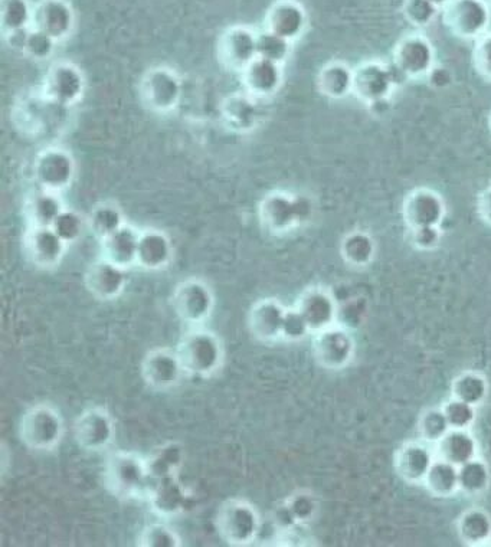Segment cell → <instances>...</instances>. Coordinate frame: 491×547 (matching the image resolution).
<instances>
[{
  "mask_svg": "<svg viewBox=\"0 0 491 547\" xmlns=\"http://www.w3.org/2000/svg\"><path fill=\"white\" fill-rule=\"evenodd\" d=\"M176 352L188 375L208 379L224 365L225 347L221 337L204 326L189 327L180 337Z\"/></svg>",
  "mask_w": 491,
  "mask_h": 547,
  "instance_id": "cell-1",
  "label": "cell"
},
{
  "mask_svg": "<svg viewBox=\"0 0 491 547\" xmlns=\"http://www.w3.org/2000/svg\"><path fill=\"white\" fill-rule=\"evenodd\" d=\"M104 481L121 500L146 499L152 486L146 458L130 451H116L107 458Z\"/></svg>",
  "mask_w": 491,
  "mask_h": 547,
  "instance_id": "cell-2",
  "label": "cell"
},
{
  "mask_svg": "<svg viewBox=\"0 0 491 547\" xmlns=\"http://www.w3.org/2000/svg\"><path fill=\"white\" fill-rule=\"evenodd\" d=\"M18 434L26 448L47 452L61 444L65 434L64 418L51 404H36L19 419Z\"/></svg>",
  "mask_w": 491,
  "mask_h": 547,
  "instance_id": "cell-3",
  "label": "cell"
},
{
  "mask_svg": "<svg viewBox=\"0 0 491 547\" xmlns=\"http://www.w3.org/2000/svg\"><path fill=\"white\" fill-rule=\"evenodd\" d=\"M216 530L229 546H250L261 533L260 513L254 504L242 499L225 501L219 507L215 519Z\"/></svg>",
  "mask_w": 491,
  "mask_h": 547,
  "instance_id": "cell-4",
  "label": "cell"
},
{
  "mask_svg": "<svg viewBox=\"0 0 491 547\" xmlns=\"http://www.w3.org/2000/svg\"><path fill=\"white\" fill-rule=\"evenodd\" d=\"M313 206L304 196L274 192L260 203L261 225L268 234L286 235L312 216Z\"/></svg>",
  "mask_w": 491,
  "mask_h": 547,
  "instance_id": "cell-5",
  "label": "cell"
},
{
  "mask_svg": "<svg viewBox=\"0 0 491 547\" xmlns=\"http://www.w3.org/2000/svg\"><path fill=\"white\" fill-rule=\"evenodd\" d=\"M407 83L404 75L394 65L366 61L353 70V96L366 106L391 97L396 85Z\"/></svg>",
  "mask_w": 491,
  "mask_h": 547,
  "instance_id": "cell-6",
  "label": "cell"
},
{
  "mask_svg": "<svg viewBox=\"0 0 491 547\" xmlns=\"http://www.w3.org/2000/svg\"><path fill=\"white\" fill-rule=\"evenodd\" d=\"M172 307L180 322L186 326H204L214 313V291L205 281L189 278L173 291Z\"/></svg>",
  "mask_w": 491,
  "mask_h": 547,
  "instance_id": "cell-7",
  "label": "cell"
},
{
  "mask_svg": "<svg viewBox=\"0 0 491 547\" xmlns=\"http://www.w3.org/2000/svg\"><path fill=\"white\" fill-rule=\"evenodd\" d=\"M443 21L458 38H480L491 22L489 3L487 0H451L443 9Z\"/></svg>",
  "mask_w": 491,
  "mask_h": 547,
  "instance_id": "cell-8",
  "label": "cell"
},
{
  "mask_svg": "<svg viewBox=\"0 0 491 547\" xmlns=\"http://www.w3.org/2000/svg\"><path fill=\"white\" fill-rule=\"evenodd\" d=\"M116 438V425L110 412L103 406H91L78 415L74 422V440L81 450H107Z\"/></svg>",
  "mask_w": 491,
  "mask_h": 547,
  "instance_id": "cell-9",
  "label": "cell"
},
{
  "mask_svg": "<svg viewBox=\"0 0 491 547\" xmlns=\"http://www.w3.org/2000/svg\"><path fill=\"white\" fill-rule=\"evenodd\" d=\"M434 47L427 36L411 34L404 36L396 44L392 65L404 75L405 80H418L428 77L432 68L435 67Z\"/></svg>",
  "mask_w": 491,
  "mask_h": 547,
  "instance_id": "cell-10",
  "label": "cell"
},
{
  "mask_svg": "<svg viewBox=\"0 0 491 547\" xmlns=\"http://www.w3.org/2000/svg\"><path fill=\"white\" fill-rule=\"evenodd\" d=\"M185 368L176 349L156 347L146 353L142 362L143 381L155 391L166 392L175 389L185 378Z\"/></svg>",
  "mask_w": 491,
  "mask_h": 547,
  "instance_id": "cell-11",
  "label": "cell"
},
{
  "mask_svg": "<svg viewBox=\"0 0 491 547\" xmlns=\"http://www.w3.org/2000/svg\"><path fill=\"white\" fill-rule=\"evenodd\" d=\"M313 355L324 369H345L355 355V340L348 330L335 324L313 334Z\"/></svg>",
  "mask_w": 491,
  "mask_h": 547,
  "instance_id": "cell-12",
  "label": "cell"
},
{
  "mask_svg": "<svg viewBox=\"0 0 491 547\" xmlns=\"http://www.w3.org/2000/svg\"><path fill=\"white\" fill-rule=\"evenodd\" d=\"M75 176V162L70 153L58 147L45 149L36 157L34 178L44 191L60 193L70 188Z\"/></svg>",
  "mask_w": 491,
  "mask_h": 547,
  "instance_id": "cell-13",
  "label": "cell"
},
{
  "mask_svg": "<svg viewBox=\"0 0 491 547\" xmlns=\"http://www.w3.org/2000/svg\"><path fill=\"white\" fill-rule=\"evenodd\" d=\"M144 103L157 113H170L182 98V81L175 71L166 67L152 68L142 81Z\"/></svg>",
  "mask_w": 491,
  "mask_h": 547,
  "instance_id": "cell-14",
  "label": "cell"
},
{
  "mask_svg": "<svg viewBox=\"0 0 491 547\" xmlns=\"http://www.w3.org/2000/svg\"><path fill=\"white\" fill-rule=\"evenodd\" d=\"M85 78L77 65L57 62L49 68L45 77L44 94L52 103L75 106L84 96Z\"/></svg>",
  "mask_w": 491,
  "mask_h": 547,
  "instance_id": "cell-15",
  "label": "cell"
},
{
  "mask_svg": "<svg viewBox=\"0 0 491 547\" xmlns=\"http://www.w3.org/2000/svg\"><path fill=\"white\" fill-rule=\"evenodd\" d=\"M68 245L52 226H29L24 238L26 257L42 270H51L61 264Z\"/></svg>",
  "mask_w": 491,
  "mask_h": 547,
  "instance_id": "cell-16",
  "label": "cell"
},
{
  "mask_svg": "<svg viewBox=\"0 0 491 547\" xmlns=\"http://www.w3.org/2000/svg\"><path fill=\"white\" fill-rule=\"evenodd\" d=\"M402 215L411 231L427 226H440L445 218L443 196L431 189H415L405 198Z\"/></svg>",
  "mask_w": 491,
  "mask_h": 547,
  "instance_id": "cell-17",
  "label": "cell"
},
{
  "mask_svg": "<svg viewBox=\"0 0 491 547\" xmlns=\"http://www.w3.org/2000/svg\"><path fill=\"white\" fill-rule=\"evenodd\" d=\"M257 32L244 25L228 28L219 39V58L229 70L244 71L257 55Z\"/></svg>",
  "mask_w": 491,
  "mask_h": 547,
  "instance_id": "cell-18",
  "label": "cell"
},
{
  "mask_svg": "<svg viewBox=\"0 0 491 547\" xmlns=\"http://www.w3.org/2000/svg\"><path fill=\"white\" fill-rule=\"evenodd\" d=\"M287 310V307L276 298L255 301L248 313V329L252 336L263 343L283 340Z\"/></svg>",
  "mask_w": 491,
  "mask_h": 547,
  "instance_id": "cell-19",
  "label": "cell"
},
{
  "mask_svg": "<svg viewBox=\"0 0 491 547\" xmlns=\"http://www.w3.org/2000/svg\"><path fill=\"white\" fill-rule=\"evenodd\" d=\"M146 500L157 516L173 519L191 507V494L180 483L179 476H170L152 480Z\"/></svg>",
  "mask_w": 491,
  "mask_h": 547,
  "instance_id": "cell-20",
  "label": "cell"
},
{
  "mask_svg": "<svg viewBox=\"0 0 491 547\" xmlns=\"http://www.w3.org/2000/svg\"><path fill=\"white\" fill-rule=\"evenodd\" d=\"M294 307L300 311L312 334L335 326L339 316L335 297L322 287L307 288Z\"/></svg>",
  "mask_w": 491,
  "mask_h": 547,
  "instance_id": "cell-21",
  "label": "cell"
},
{
  "mask_svg": "<svg viewBox=\"0 0 491 547\" xmlns=\"http://www.w3.org/2000/svg\"><path fill=\"white\" fill-rule=\"evenodd\" d=\"M129 283L127 270L101 257L85 273V287L100 301H113L123 294Z\"/></svg>",
  "mask_w": 491,
  "mask_h": 547,
  "instance_id": "cell-22",
  "label": "cell"
},
{
  "mask_svg": "<svg viewBox=\"0 0 491 547\" xmlns=\"http://www.w3.org/2000/svg\"><path fill=\"white\" fill-rule=\"evenodd\" d=\"M32 26L57 42L65 41L74 31V9L68 0H39L34 8Z\"/></svg>",
  "mask_w": 491,
  "mask_h": 547,
  "instance_id": "cell-23",
  "label": "cell"
},
{
  "mask_svg": "<svg viewBox=\"0 0 491 547\" xmlns=\"http://www.w3.org/2000/svg\"><path fill=\"white\" fill-rule=\"evenodd\" d=\"M435 451L430 442L411 441L402 445L395 455V470L408 484H424L428 471L434 464Z\"/></svg>",
  "mask_w": 491,
  "mask_h": 547,
  "instance_id": "cell-24",
  "label": "cell"
},
{
  "mask_svg": "<svg viewBox=\"0 0 491 547\" xmlns=\"http://www.w3.org/2000/svg\"><path fill=\"white\" fill-rule=\"evenodd\" d=\"M306 9L297 0H277L265 16V29L294 42L307 28Z\"/></svg>",
  "mask_w": 491,
  "mask_h": 547,
  "instance_id": "cell-25",
  "label": "cell"
},
{
  "mask_svg": "<svg viewBox=\"0 0 491 547\" xmlns=\"http://www.w3.org/2000/svg\"><path fill=\"white\" fill-rule=\"evenodd\" d=\"M172 260L173 245L165 232L153 228L140 231L137 267L146 271H160L168 268Z\"/></svg>",
  "mask_w": 491,
  "mask_h": 547,
  "instance_id": "cell-26",
  "label": "cell"
},
{
  "mask_svg": "<svg viewBox=\"0 0 491 547\" xmlns=\"http://www.w3.org/2000/svg\"><path fill=\"white\" fill-rule=\"evenodd\" d=\"M245 91L257 98L274 96L283 83V70L276 62L257 57L241 72Z\"/></svg>",
  "mask_w": 491,
  "mask_h": 547,
  "instance_id": "cell-27",
  "label": "cell"
},
{
  "mask_svg": "<svg viewBox=\"0 0 491 547\" xmlns=\"http://www.w3.org/2000/svg\"><path fill=\"white\" fill-rule=\"evenodd\" d=\"M140 231L126 224L110 237L101 239V257L119 265L124 270L136 265Z\"/></svg>",
  "mask_w": 491,
  "mask_h": 547,
  "instance_id": "cell-28",
  "label": "cell"
},
{
  "mask_svg": "<svg viewBox=\"0 0 491 547\" xmlns=\"http://www.w3.org/2000/svg\"><path fill=\"white\" fill-rule=\"evenodd\" d=\"M258 100L260 98L251 96L247 91L231 94L222 104V117L229 129L240 133L255 129L263 116Z\"/></svg>",
  "mask_w": 491,
  "mask_h": 547,
  "instance_id": "cell-29",
  "label": "cell"
},
{
  "mask_svg": "<svg viewBox=\"0 0 491 547\" xmlns=\"http://www.w3.org/2000/svg\"><path fill=\"white\" fill-rule=\"evenodd\" d=\"M479 445L468 429L451 428L447 434L435 444V455L448 463L460 465L468 463L477 457Z\"/></svg>",
  "mask_w": 491,
  "mask_h": 547,
  "instance_id": "cell-30",
  "label": "cell"
},
{
  "mask_svg": "<svg viewBox=\"0 0 491 547\" xmlns=\"http://www.w3.org/2000/svg\"><path fill=\"white\" fill-rule=\"evenodd\" d=\"M317 87L323 96L342 100L353 94V70L345 62L335 61L324 65L317 77Z\"/></svg>",
  "mask_w": 491,
  "mask_h": 547,
  "instance_id": "cell-31",
  "label": "cell"
},
{
  "mask_svg": "<svg viewBox=\"0 0 491 547\" xmlns=\"http://www.w3.org/2000/svg\"><path fill=\"white\" fill-rule=\"evenodd\" d=\"M34 8L29 0H0V28L3 38L31 29L34 25Z\"/></svg>",
  "mask_w": 491,
  "mask_h": 547,
  "instance_id": "cell-32",
  "label": "cell"
},
{
  "mask_svg": "<svg viewBox=\"0 0 491 547\" xmlns=\"http://www.w3.org/2000/svg\"><path fill=\"white\" fill-rule=\"evenodd\" d=\"M152 480H159L170 476H179L180 468L185 463V450L178 442H168L156 448L146 458Z\"/></svg>",
  "mask_w": 491,
  "mask_h": 547,
  "instance_id": "cell-33",
  "label": "cell"
},
{
  "mask_svg": "<svg viewBox=\"0 0 491 547\" xmlns=\"http://www.w3.org/2000/svg\"><path fill=\"white\" fill-rule=\"evenodd\" d=\"M461 542L467 546L486 545L491 539V519L481 509H470L461 514L457 523Z\"/></svg>",
  "mask_w": 491,
  "mask_h": 547,
  "instance_id": "cell-34",
  "label": "cell"
},
{
  "mask_svg": "<svg viewBox=\"0 0 491 547\" xmlns=\"http://www.w3.org/2000/svg\"><path fill=\"white\" fill-rule=\"evenodd\" d=\"M424 484L432 496L440 497V499L453 497L460 490L457 465L441 460V458H435L434 464L425 477Z\"/></svg>",
  "mask_w": 491,
  "mask_h": 547,
  "instance_id": "cell-35",
  "label": "cell"
},
{
  "mask_svg": "<svg viewBox=\"0 0 491 547\" xmlns=\"http://www.w3.org/2000/svg\"><path fill=\"white\" fill-rule=\"evenodd\" d=\"M62 211L64 205L58 193L44 189L35 193L26 205V216L31 226H52Z\"/></svg>",
  "mask_w": 491,
  "mask_h": 547,
  "instance_id": "cell-36",
  "label": "cell"
},
{
  "mask_svg": "<svg viewBox=\"0 0 491 547\" xmlns=\"http://www.w3.org/2000/svg\"><path fill=\"white\" fill-rule=\"evenodd\" d=\"M340 254L352 267H368L375 258L376 244L366 232L353 231L343 239Z\"/></svg>",
  "mask_w": 491,
  "mask_h": 547,
  "instance_id": "cell-37",
  "label": "cell"
},
{
  "mask_svg": "<svg viewBox=\"0 0 491 547\" xmlns=\"http://www.w3.org/2000/svg\"><path fill=\"white\" fill-rule=\"evenodd\" d=\"M489 395V382L479 372L460 373L451 383V398L460 399L467 404L479 406Z\"/></svg>",
  "mask_w": 491,
  "mask_h": 547,
  "instance_id": "cell-38",
  "label": "cell"
},
{
  "mask_svg": "<svg viewBox=\"0 0 491 547\" xmlns=\"http://www.w3.org/2000/svg\"><path fill=\"white\" fill-rule=\"evenodd\" d=\"M458 483H460V490L467 496H480L489 488V465L477 457L460 465L458 467Z\"/></svg>",
  "mask_w": 491,
  "mask_h": 547,
  "instance_id": "cell-39",
  "label": "cell"
},
{
  "mask_svg": "<svg viewBox=\"0 0 491 547\" xmlns=\"http://www.w3.org/2000/svg\"><path fill=\"white\" fill-rule=\"evenodd\" d=\"M87 224L88 229L101 241L119 231L121 226L126 225V221H124L123 212L116 205L101 203L91 211Z\"/></svg>",
  "mask_w": 491,
  "mask_h": 547,
  "instance_id": "cell-40",
  "label": "cell"
},
{
  "mask_svg": "<svg viewBox=\"0 0 491 547\" xmlns=\"http://www.w3.org/2000/svg\"><path fill=\"white\" fill-rule=\"evenodd\" d=\"M291 44L293 42L283 38V36L274 34V32H260L257 36V55L264 60L276 62L283 65L291 54Z\"/></svg>",
  "mask_w": 491,
  "mask_h": 547,
  "instance_id": "cell-41",
  "label": "cell"
},
{
  "mask_svg": "<svg viewBox=\"0 0 491 547\" xmlns=\"http://www.w3.org/2000/svg\"><path fill=\"white\" fill-rule=\"evenodd\" d=\"M140 547H182L183 542L175 529L166 523H150L137 536Z\"/></svg>",
  "mask_w": 491,
  "mask_h": 547,
  "instance_id": "cell-42",
  "label": "cell"
},
{
  "mask_svg": "<svg viewBox=\"0 0 491 547\" xmlns=\"http://www.w3.org/2000/svg\"><path fill=\"white\" fill-rule=\"evenodd\" d=\"M85 228H88L87 219L74 209L67 208H64L52 224V229L67 245L75 244L78 239L83 238Z\"/></svg>",
  "mask_w": 491,
  "mask_h": 547,
  "instance_id": "cell-43",
  "label": "cell"
},
{
  "mask_svg": "<svg viewBox=\"0 0 491 547\" xmlns=\"http://www.w3.org/2000/svg\"><path fill=\"white\" fill-rule=\"evenodd\" d=\"M60 42L55 41L52 36L39 31L32 26L25 34L24 44L21 51L35 61H45L54 55L55 48Z\"/></svg>",
  "mask_w": 491,
  "mask_h": 547,
  "instance_id": "cell-44",
  "label": "cell"
},
{
  "mask_svg": "<svg viewBox=\"0 0 491 547\" xmlns=\"http://www.w3.org/2000/svg\"><path fill=\"white\" fill-rule=\"evenodd\" d=\"M451 427L445 417L443 408H431L420 418V434L422 440L437 444L450 431Z\"/></svg>",
  "mask_w": 491,
  "mask_h": 547,
  "instance_id": "cell-45",
  "label": "cell"
},
{
  "mask_svg": "<svg viewBox=\"0 0 491 547\" xmlns=\"http://www.w3.org/2000/svg\"><path fill=\"white\" fill-rule=\"evenodd\" d=\"M476 408L477 406L467 404L460 399L451 398L450 401L445 402L443 411L451 428L470 429L476 422Z\"/></svg>",
  "mask_w": 491,
  "mask_h": 547,
  "instance_id": "cell-46",
  "label": "cell"
},
{
  "mask_svg": "<svg viewBox=\"0 0 491 547\" xmlns=\"http://www.w3.org/2000/svg\"><path fill=\"white\" fill-rule=\"evenodd\" d=\"M440 9L431 0H405L404 13L407 22L415 28H425L432 24Z\"/></svg>",
  "mask_w": 491,
  "mask_h": 547,
  "instance_id": "cell-47",
  "label": "cell"
},
{
  "mask_svg": "<svg viewBox=\"0 0 491 547\" xmlns=\"http://www.w3.org/2000/svg\"><path fill=\"white\" fill-rule=\"evenodd\" d=\"M284 503H286L288 510L293 514L294 520L299 526L310 522L317 512L316 500L307 491H297V493L291 494Z\"/></svg>",
  "mask_w": 491,
  "mask_h": 547,
  "instance_id": "cell-48",
  "label": "cell"
},
{
  "mask_svg": "<svg viewBox=\"0 0 491 547\" xmlns=\"http://www.w3.org/2000/svg\"><path fill=\"white\" fill-rule=\"evenodd\" d=\"M473 62L481 77L491 81V32L476 39L473 49Z\"/></svg>",
  "mask_w": 491,
  "mask_h": 547,
  "instance_id": "cell-49",
  "label": "cell"
},
{
  "mask_svg": "<svg viewBox=\"0 0 491 547\" xmlns=\"http://www.w3.org/2000/svg\"><path fill=\"white\" fill-rule=\"evenodd\" d=\"M310 332L306 320L301 316L300 311L293 307L288 309L286 314V322H284L283 340L286 342H300L306 339Z\"/></svg>",
  "mask_w": 491,
  "mask_h": 547,
  "instance_id": "cell-50",
  "label": "cell"
},
{
  "mask_svg": "<svg viewBox=\"0 0 491 547\" xmlns=\"http://www.w3.org/2000/svg\"><path fill=\"white\" fill-rule=\"evenodd\" d=\"M412 232V244L420 251H432L440 245L441 234L440 226H427V228L415 229Z\"/></svg>",
  "mask_w": 491,
  "mask_h": 547,
  "instance_id": "cell-51",
  "label": "cell"
},
{
  "mask_svg": "<svg viewBox=\"0 0 491 547\" xmlns=\"http://www.w3.org/2000/svg\"><path fill=\"white\" fill-rule=\"evenodd\" d=\"M428 80H430L431 87L443 90V88H447L448 85L453 83V75L447 68L434 67L428 74Z\"/></svg>",
  "mask_w": 491,
  "mask_h": 547,
  "instance_id": "cell-52",
  "label": "cell"
},
{
  "mask_svg": "<svg viewBox=\"0 0 491 547\" xmlns=\"http://www.w3.org/2000/svg\"><path fill=\"white\" fill-rule=\"evenodd\" d=\"M477 209L479 215L486 224L491 225V186L486 191L480 193L479 201H477Z\"/></svg>",
  "mask_w": 491,
  "mask_h": 547,
  "instance_id": "cell-53",
  "label": "cell"
},
{
  "mask_svg": "<svg viewBox=\"0 0 491 547\" xmlns=\"http://www.w3.org/2000/svg\"><path fill=\"white\" fill-rule=\"evenodd\" d=\"M368 107L371 108L372 113L376 114V116H384L389 107H391V101H389V98H385V100L376 101V103Z\"/></svg>",
  "mask_w": 491,
  "mask_h": 547,
  "instance_id": "cell-54",
  "label": "cell"
},
{
  "mask_svg": "<svg viewBox=\"0 0 491 547\" xmlns=\"http://www.w3.org/2000/svg\"><path fill=\"white\" fill-rule=\"evenodd\" d=\"M432 3H434L435 6H437L438 9H444L445 6L448 5V3L451 2V0H431Z\"/></svg>",
  "mask_w": 491,
  "mask_h": 547,
  "instance_id": "cell-55",
  "label": "cell"
},
{
  "mask_svg": "<svg viewBox=\"0 0 491 547\" xmlns=\"http://www.w3.org/2000/svg\"><path fill=\"white\" fill-rule=\"evenodd\" d=\"M489 126H490V131H491V113H490V117H489Z\"/></svg>",
  "mask_w": 491,
  "mask_h": 547,
  "instance_id": "cell-56",
  "label": "cell"
},
{
  "mask_svg": "<svg viewBox=\"0 0 491 547\" xmlns=\"http://www.w3.org/2000/svg\"><path fill=\"white\" fill-rule=\"evenodd\" d=\"M490 2H491V0H490Z\"/></svg>",
  "mask_w": 491,
  "mask_h": 547,
  "instance_id": "cell-57",
  "label": "cell"
}]
</instances>
